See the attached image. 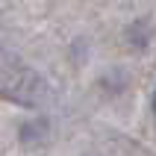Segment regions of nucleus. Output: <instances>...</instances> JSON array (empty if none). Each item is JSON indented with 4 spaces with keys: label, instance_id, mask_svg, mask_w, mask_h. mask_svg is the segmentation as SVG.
Masks as SVG:
<instances>
[{
    "label": "nucleus",
    "instance_id": "nucleus-1",
    "mask_svg": "<svg viewBox=\"0 0 156 156\" xmlns=\"http://www.w3.org/2000/svg\"><path fill=\"white\" fill-rule=\"evenodd\" d=\"M44 94H47V83L35 71L24 68L15 59H12V65L0 62V97L21 106H38L44 100Z\"/></svg>",
    "mask_w": 156,
    "mask_h": 156
},
{
    "label": "nucleus",
    "instance_id": "nucleus-2",
    "mask_svg": "<svg viewBox=\"0 0 156 156\" xmlns=\"http://www.w3.org/2000/svg\"><path fill=\"white\" fill-rule=\"evenodd\" d=\"M47 139V121H30L21 127V141L24 144H41Z\"/></svg>",
    "mask_w": 156,
    "mask_h": 156
}]
</instances>
